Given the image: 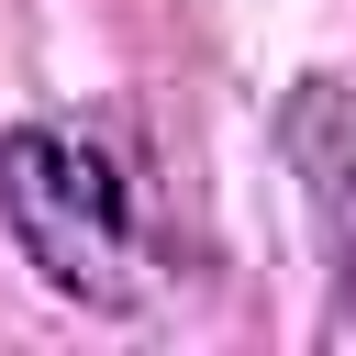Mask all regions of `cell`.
I'll list each match as a JSON object with an SVG mask.
<instances>
[{"mask_svg":"<svg viewBox=\"0 0 356 356\" xmlns=\"http://www.w3.org/2000/svg\"><path fill=\"white\" fill-rule=\"evenodd\" d=\"M278 156H289L300 211H312L323 267H334V334H356V89L345 78H289Z\"/></svg>","mask_w":356,"mask_h":356,"instance_id":"7a4b0ae2","label":"cell"},{"mask_svg":"<svg viewBox=\"0 0 356 356\" xmlns=\"http://www.w3.org/2000/svg\"><path fill=\"white\" fill-rule=\"evenodd\" d=\"M0 222L56 300H78V312H134L145 300V211H134V178L100 134L11 122L0 134Z\"/></svg>","mask_w":356,"mask_h":356,"instance_id":"6da1fadb","label":"cell"}]
</instances>
